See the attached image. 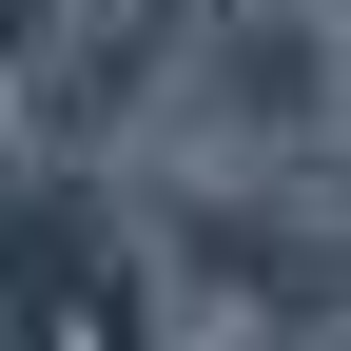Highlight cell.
Here are the masks:
<instances>
[{
	"mask_svg": "<svg viewBox=\"0 0 351 351\" xmlns=\"http://www.w3.org/2000/svg\"><path fill=\"white\" fill-rule=\"evenodd\" d=\"M137 332H156V293H137L98 195H20L0 215V351H137Z\"/></svg>",
	"mask_w": 351,
	"mask_h": 351,
	"instance_id": "obj_1",
	"label": "cell"
}]
</instances>
